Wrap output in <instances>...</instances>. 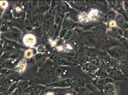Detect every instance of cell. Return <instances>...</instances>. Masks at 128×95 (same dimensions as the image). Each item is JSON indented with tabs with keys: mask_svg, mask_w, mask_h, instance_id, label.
Returning a JSON list of instances; mask_svg holds the SVG:
<instances>
[{
	"mask_svg": "<svg viewBox=\"0 0 128 95\" xmlns=\"http://www.w3.org/2000/svg\"><path fill=\"white\" fill-rule=\"evenodd\" d=\"M110 57L118 61L128 60V52L124 50L122 48L114 47L106 49L105 50Z\"/></svg>",
	"mask_w": 128,
	"mask_h": 95,
	"instance_id": "cell-1",
	"label": "cell"
},
{
	"mask_svg": "<svg viewBox=\"0 0 128 95\" xmlns=\"http://www.w3.org/2000/svg\"><path fill=\"white\" fill-rule=\"evenodd\" d=\"M105 71L107 72L108 77L113 81L127 80L126 76L118 69L111 68L108 67L105 70Z\"/></svg>",
	"mask_w": 128,
	"mask_h": 95,
	"instance_id": "cell-2",
	"label": "cell"
},
{
	"mask_svg": "<svg viewBox=\"0 0 128 95\" xmlns=\"http://www.w3.org/2000/svg\"><path fill=\"white\" fill-rule=\"evenodd\" d=\"M109 6L112 8L113 10L118 13V14H120L123 16L124 18L128 22V17L127 16L125 10L123 6V2L120 1H108Z\"/></svg>",
	"mask_w": 128,
	"mask_h": 95,
	"instance_id": "cell-3",
	"label": "cell"
},
{
	"mask_svg": "<svg viewBox=\"0 0 128 95\" xmlns=\"http://www.w3.org/2000/svg\"><path fill=\"white\" fill-rule=\"evenodd\" d=\"M108 34L110 36L118 39V41L124 42L126 39L123 37V32L117 27L109 28L108 31Z\"/></svg>",
	"mask_w": 128,
	"mask_h": 95,
	"instance_id": "cell-4",
	"label": "cell"
},
{
	"mask_svg": "<svg viewBox=\"0 0 128 95\" xmlns=\"http://www.w3.org/2000/svg\"><path fill=\"white\" fill-rule=\"evenodd\" d=\"M116 26L123 32L128 29V22L123 16L118 14L115 19Z\"/></svg>",
	"mask_w": 128,
	"mask_h": 95,
	"instance_id": "cell-5",
	"label": "cell"
},
{
	"mask_svg": "<svg viewBox=\"0 0 128 95\" xmlns=\"http://www.w3.org/2000/svg\"><path fill=\"white\" fill-rule=\"evenodd\" d=\"M113 81V80L110 78L96 79L93 81V85L99 90H103L106 85L112 82Z\"/></svg>",
	"mask_w": 128,
	"mask_h": 95,
	"instance_id": "cell-6",
	"label": "cell"
},
{
	"mask_svg": "<svg viewBox=\"0 0 128 95\" xmlns=\"http://www.w3.org/2000/svg\"><path fill=\"white\" fill-rule=\"evenodd\" d=\"M102 91L104 95H116L117 94L116 87L112 83L106 85Z\"/></svg>",
	"mask_w": 128,
	"mask_h": 95,
	"instance_id": "cell-7",
	"label": "cell"
},
{
	"mask_svg": "<svg viewBox=\"0 0 128 95\" xmlns=\"http://www.w3.org/2000/svg\"><path fill=\"white\" fill-rule=\"evenodd\" d=\"M98 68V67L94 66L90 62H88L83 65L82 69L86 72V73L92 75H93L95 73L96 70Z\"/></svg>",
	"mask_w": 128,
	"mask_h": 95,
	"instance_id": "cell-8",
	"label": "cell"
},
{
	"mask_svg": "<svg viewBox=\"0 0 128 95\" xmlns=\"http://www.w3.org/2000/svg\"><path fill=\"white\" fill-rule=\"evenodd\" d=\"M73 5L75 9L80 11V12H84L87 8L85 1H72Z\"/></svg>",
	"mask_w": 128,
	"mask_h": 95,
	"instance_id": "cell-9",
	"label": "cell"
},
{
	"mask_svg": "<svg viewBox=\"0 0 128 95\" xmlns=\"http://www.w3.org/2000/svg\"><path fill=\"white\" fill-rule=\"evenodd\" d=\"M118 69L125 76H128V60H122L118 62Z\"/></svg>",
	"mask_w": 128,
	"mask_h": 95,
	"instance_id": "cell-10",
	"label": "cell"
},
{
	"mask_svg": "<svg viewBox=\"0 0 128 95\" xmlns=\"http://www.w3.org/2000/svg\"><path fill=\"white\" fill-rule=\"evenodd\" d=\"M88 16L90 21H95L100 18V13L98 10L92 9L90 11Z\"/></svg>",
	"mask_w": 128,
	"mask_h": 95,
	"instance_id": "cell-11",
	"label": "cell"
},
{
	"mask_svg": "<svg viewBox=\"0 0 128 95\" xmlns=\"http://www.w3.org/2000/svg\"><path fill=\"white\" fill-rule=\"evenodd\" d=\"M24 43L28 46H34L36 42V40L35 37L31 34H28L25 36L24 38Z\"/></svg>",
	"mask_w": 128,
	"mask_h": 95,
	"instance_id": "cell-12",
	"label": "cell"
},
{
	"mask_svg": "<svg viewBox=\"0 0 128 95\" xmlns=\"http://www.w3.org/2000/svg\"><path fill=\"white\" fill-rule=\"evenodd\" d=\"M90 21L88 14L84 12H80L78 16V21L81 23L84 24Z\"/></svg>",
	"mask_w": 128,
	"mask_h": 95,
	"instance_id": "cell-13",
	"label": "cell"
},
{
	"mask_svg": "<svg viewBox=\"0 0 128 95\" xmlns=\"http://www.w3.org/2000/svg\"><path fill=\"white\" fill-rule=\"evenodd\" d=\"M86 40L91 44H96V40L94 35L92 32H86L85 34Z\"/></svg>",
	"mask_w": 128,
	"mask_h": 95,
	"instance_id": "cell-14",
	"label": "cell"
},
{
	"mask_svg": "<svg viewBox=\"0 0 128 95\" xmlns=\"http://www.w3.org/2000/svg\"><path fill=\"white\" fill-rule=\"evenodd\" d=\"M91 58L86 55L85 54H80V56L78 57V59L80 63L82 64H85L88 62H89Z\"/></svg>",
	"mask_w": 128,
	"mask_h": 95,
	"instance_id": "cell-15",
	"label": "cell"
},
{
	"mask_svg": "<svg viewBox=\"0 0 128 95\" xmlns=\"http://www.w3.org/2000/svg\"><path fill=\"white\" fill-rule=\"evenodd\" d=\"M117 15V13L116 12H115V11H110L109 13H108V14L106 15V20L107 21H108V22L110 21H115V19L116 18V17Z\"/></svg>",
	"mask_w": 128,
	"mask_h": 95,
	"instance_id": "cell-16",
	"label": "cell"
},
{
	"mask_svg": "<svg viewBox=\"0 0 128 95\" xmlns=\"http://www.w3.org/2000/svg\"><path fill=\"white\" fill-rule=\"evenodd\" d=\"M96 31L98 33H104L107 31V26L103 23L98 24L96 27Z\"/></svg>",
	"mask_w": 128,
	"mask_h": 95,
	"instance_id": "cell-17",
	"label": "cell"
},
{
	"mask_svg": "<svg viewBox=\"0 0 128 95\" xmlns=\"http://www.w3.org/2000/svg\"><path fill=\"white\" fill-rule=\"evenodd\" d=\"M26 67V61L25 59L22 60L21 61L18 65L16 69L19 72H23Z\"/></svg>",
	"mask_w": 128,
	"mask_h": 95,
	"instance_id": "cell-18",
	"label": "cell"
},
{
	"mask_svg": "<svg viewBox=\"0 0 128 95\" xmlns=\"http://www.w3.org/2000/svg\"><path fill=\"white\" fill-rule=\"evenodd\" d=\"M83 81L81 80V79H80V78H74V79L71 80L70 81V83H71V84L73 85L74 86H78L80 85L82 82Z\"/></svg>",
	"mask_w": 128,
	"mask_h": 95,
	"instance_id": "cell-19",
	"label": "cell"
},
{
	"mask_svg": "<svg viewBox=\"0 0 128 95\" xmlns=\"http://www.w3.org/2000/svg\"><path fill=\"white\" fill-rule=\"evenodd\" d=\"M123 6L125 11V13L128 17V1H123Z\"/></svg>",
	"mask_w": 128,
	"mask_h": 95,
	"instance_id": "cell-20",
	"label": "cell"
},
{
	"mask_svg": "<svg viewBox=\"0 0 128 95\" xmlns=\"http://www.w3.org/2000/svg\"><path fill=\"white\" fill-rule=\"evenodd\" d=\"M32 50L30 49L27 50L25 53L26 57L27 58H31L32 56Z\"/></svg>",
	"mask_w": 128,
	"mask_h": 95,
	"instance_id": "cell-21",
	"label": "cell"
},
{
	"mask_svg": "<svg viewBox=\"0 0 128 95\" xmlns=\"http://www.w3.org/2000/svg\"><path fill=\"white\" fill-rule=\"evenodd\" d=\"M108 25L110 27V28H114L116 26V22L115 21H110L108 22Z\"/></svg>",
	"mask_w": 128,
	"mask_h": 95,
	"instance_id": "cell-22",
	"label": "cell"
},
{
	"mask_svg": "<svg viewBox=\"0 0 128 95\" xmlns=\"http://www.w3.org/2000/svg\"><path fill=\"white\" fill-rule=\"evenodd\" d=\"M72 35V32H68L66 35L64 36V39L66 40H69L70 38H71V36Z\"/></svg>",
	"mask_w": 128,
	"mask_h": 95,
	"instance_id": "cell-23",
	"label": "cell"
},
{
	"mask_svg": "<svg viewBox=\"0 0 128 95\" xmlns=\"http://www.w3.org/2000/svg\"><path fill=\"white\" fill-rule=\"evenodd\" d=\"M123 37L128 41V29L123 32Z\"/></svg>",
	"mask_w": 128,
	"mask_h": 95,
	"instance_id": "cell-24",
	"label": "cell"
},
{
	"mask_svg": "<svg viewBox=\"0 0 128 95\" xmlns=\"http://www.w3.org/2000/svg\"><path fill=\"white\" fill-rule=\"evenodd\" d=\"M7 2L6 1H2L0 2V6L4 8H6V7L7 6Z\"/></svg>",
	"mask_w": 128,
	"mask_h": 95,
	"instance_id": "cell-25",
	"label": "cell"
},
{
	"mask_svg": "<svg viewBox=\"0 0 128 95\" xmlns=\"http://www.w3.org/2000/svg\"><path fill=\"white\" fill-rule=\"evenodd\" d=\"M16 10L17 11H21V9H20V8H16Z\"/></svg>",
	"mask_w": 128,
	"mask_h": 95,
	"instance_id": "cell-26",
	"label": "cell"
},
{
	"mask_svg": "<svg viewBox=\"0 0 128 95\" xmlns=\"http://www.w3.org/2000/svg\"><path fill=\"white\" fill-rule=\"evenodd\" d=\"M46 95H53V94L52 93H49Z\"/></svg>",
	"mask_w": 128,
	"mask_h": 95,
	"instance_id": "cell-27",
	"label": "cell"
},
{
	"mask_svg": "<svg viewBox=\"0 0 128 95\" xmlns=\"http://www.w3.org/2000/svg\"><path fill=\"white\" fill-rule=\"evenodd\" d=\"M86 95H93V94H87Z\"/></svg>",
	"mask_w": 128,
	"mask_h": 95,
	"instance_id": "cell-28",
	"label": "cell"
},
{
	"mask_svg": "<svg viewBox=\"0 0 128 95\" xmlns=\"http://www.w3.org/2000/svg\"><path fill=\"white\" fill-rule=\"evenodd\" d=\"M66 95H72V94H67Z\"/></svg>",
	"mask_w": 128,
	"mask_h": 95,
	"instance_id": "cell-29",
	"label": "cell"
}]
</instances>
